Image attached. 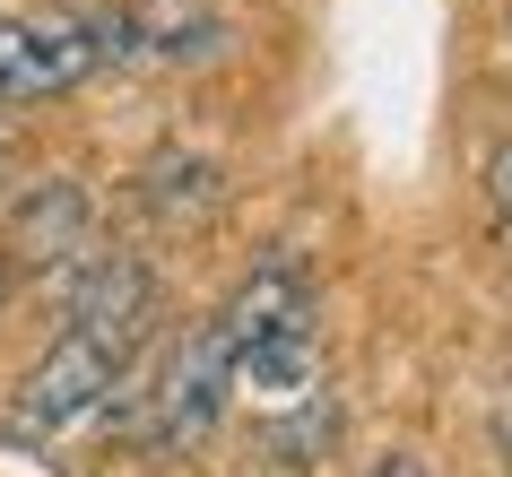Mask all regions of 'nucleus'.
Instances as JSON below:
<instances>
[{
    "label": "nucleus",
    "mask_w": 512,
    "mask_h": 477,
    "mask_svg": "<svg viewBox=\"0 0 512 477\" xmlns=\"http://www.w3.org/2000/svg\"><path fill=\"white\" fill-rule=\"evenodd\" d=\"M9 287H18V269H9V261H0V304H9Z\"/></svg>",
    "instance_id": "obj_10"
},
{
    "label": "nucleus",
    "mask_w": 512,
    "mask_h": 477,
    "mask_svg": "<svg viewBox=\"0 0 512 477\" xmlns=\"http://www.w3.org/2000/svg\"><path fill=\"white\" fill-rule=\"evenodd\" d=\"M0 261L9 269H70L96 261V191L79 174H35L0 209Z\"/></svg>",
    "instance_id": "obj_3"
},
{
    "label": "nucleus",
    "mask_w": 512,
    "mask_h": 477,
    "mask_svg": "<svg viewBox=\"0 0 512 477\" xmlns=\"http://www.w3.org/2000/svg\"><path fill=\"white\" fill-rule=\"evenodd\" d=\"M131 373L139 365L122 347L87 339V330H61V339L27 365V382L9 399V425H18V434H79V425H96L113 408V391H122Z\"/></svg>",
    "instance_id": "obj_2"
},
{
    "label": "nucleus",
    "mask_w": 512,
    "mask_h": 477,
    "mask_svg": "<svg viewBox=\"0 0 512 477\" xmlns=\"http://www.w3.org/2000/svg\"><path fill=\"white\" fill-rule=\"evenodd\" d=\"M18 200V165H9V148H0V209Z\"/></svg>",
    "instance_id": "obj_9"
},
{
    "label": "nucleus",
    "mask_w": 512,
    "mask_h": 477,
    "mask_svg": "<svg viewBox=\"0 0 512 477\" xmlns=\"http://www.w3.org/2000/svg\"><path fill=\"white\" fill-rule=\"evenodd\" d=\"M504 451H512V425H504Z\"/></svg>",
    "instance_id": "obj_11"
},
{
    "label": "nucleus",
    "mask_w": 512,
    "mask_h": 477,
    "mask_svg": "<svg viewBox=\"0 0 512 477\" xmlns=\"http://www.w3.org/2000/svg\"><path fill=\"white\" fill-rule=\"evenodd\" d=\"M105 70L96 18H0V105H44Z\"/></svg>",
    "instance_id": "obj_5"
},
{
    "label": "nucleus",
    "mask_w": 512,
    "mask_h": 477,
    "mask_svg": "<svg viewBox=\"0 0 512 477\" xmlns=\"http://www.w3.org/2000/svg\"><path fill=\"white\" fill-rule=\"evenodd\" d=\"M139 209L157 226H209L226 209V165L209 148H157L139 165Z\"/></svg>",
    "instance_id": "obj_6"
},
{
    "label": "nucleus",
    "mask_w": 512,
    "mask_h": 477,
    "mask_svg": "<svg viewBox=\"0 0 512 477\" xmlns=\"http://www.w3.org/2000/svg\"><path fill=\"white\" fill-rule=\"evenodd\" d=\"M486 209H495V235L512 243V139L486 148Z\"/></svg>",
    "instance_id": "obj_7"
},
{
    "label": "nucleus",
    "mask_w": 512,
    "mask_h": 477,
    "mask_svg": "<svg viewBox=\"0 0 512 477\" xmlns=\"http://www.w3.org/2000/svg\"><path fill=\"white\" fill-rule=\"evenodd\" d=\"M365 477H426V460H417V451H382Z\"/></svg>",
    "instance_id": "obj_8"
},
{
    "label": "nucleus",
    "mask_w": 512,
    "mask_h": 477,
    "mask_svg": "<svg viewBox=\"0 0 512 477\" xmlns=\"http://www.w3.org/2000/svg\"><path fill=\"white\" fill-rule=\"evenodd\" d=\"M226 339H235V365L243 382L278 408H296V399L322 391V287H313V269L304 252H261V261L243 269V287L226 295Z\"/></svg>",
    "instance_id": "obj_1"
},
{
    "label": "nucleus",
    "mask_w": 512,
    "mask_h": 477,
    "mask_svg": "<svg viewBox=\"0 0 512 477\" xmlns=\"http://www.w3.org/2000/svg\"><path fill=\"white\" fill-rule=\"evenodd\" d=\"M61 330H87V339L122 347L139 365V347L165 330V278L139 252H96V261L70 278V295H61Z\"/></svg>",
    "instance_id": "obj_4"
}]
</instances>
